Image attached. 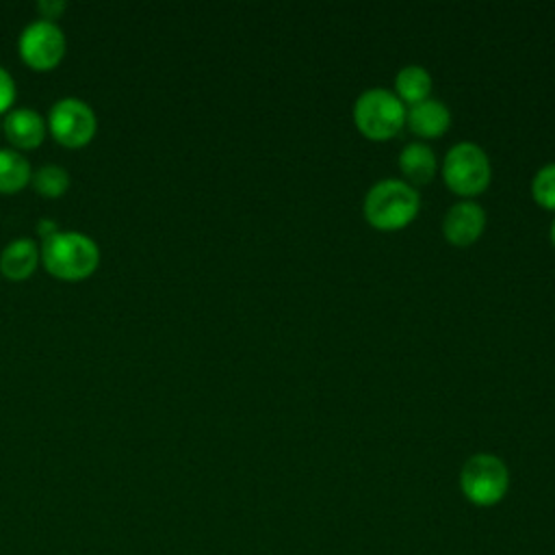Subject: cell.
Instances as JSON below:
<instances>
[{
    "mask_svg": "<svg viewBox=\"0 0 555 555\" xmlns=\"http://www.w3.org/2000/svg\"><path fill=\"white\" fill-rule=\"evenodd\" d=\"M460 488L470 503L490 507L505 496L509 470L499 455L475 453L460 468Z\"/></svg>",
    "mask_w": 555,
    "mask_h": 555,
    "instance_id": "4",
    "label": "cell"
},
{
    "mask_svg": "<svg viewBox=\"0 0 555 555\" xmlns=\"http://www.w3.org/2000/svg\"><path fill=\"white\" fill-rule=\"evenodd\" d=\"M48 128L52 132V137L67 145V147H80L87 145L98 128V119L93 108L74 95L61 98L59 102L52 104L50 113H48Z\"/></svg>",
    "mask_w": 555,
    "mask_h": 555,
    "instance_id": "6",
    "label": "cell"
},
{
    "mask_svg": "<svg viewBox=\"0 0 555 555\" xmlns=\"http://www.w3.org/2000/svg\"><path fill=\"white\" fill-rule=\"evenodd\" d=\"M33 186L46 195V197H59L67 191L69 186V173L65 167L61 165H54V163H48V165H41L33 178H30Z\"/></svg>",
    "mask_w": 555,
    "mask_h": 555,
    "instance_id": "15",
    "label": "cell"
},
{
    "mask_svg": "<svg viewBox=\"0 0 555 555\" xmlns=\"http://www.w3.org/2000/svg\"><path fill=\"white\" fill-rule=\"evenodd\" d=\"M486 225V212L481 204L473 199H460L451 204L442 217V232L453 245L473 243Z\"/></svg>",
    "mask_w": 555,
    "mask_h": 555,
    "instance_id": "8",
    "label": "cell"
},
{
    "mask_svg": "<svg viewBox=\"0 0 555 555\" xmlns=\"http://www.w3.org/2000/svg\"><path fill=\"white\" fill-rule=\"evenodd\" d=\"M490 158L481 145L457 141L449 147L442 160L444 182L460 195H475L490 182Z\"/></svg>",
    "mask_w": 555,
    "mask_h": 555,
    "instance_id": "5",
    "label": "cell"
},
{
    "mask_svg": "<svg viewBox=\"0 0 555 555\" xmlns=\"http://www.w3.org/2000/svg\"><path fill=\"white\" fill-rule=\"evenodd\" d=\"M33 178L28 158L15 147H0V193H17Z\"/></svg>",
    "mask_w": 555,
    "mask_h": 555,
    "instance_id": "13",
    "label": "cell"
},
{
    "mask_svg": "<svg viewBox=\"0 0 555 555\" xmlns=\"http://www.w3.org/2000/svg\"><path fill=\"white\" fill-rule=\"evenodd\" d=\"M353 121L371 139H388L405 124V104L386 87H369L353 102Z\"/></svg>",
    "mask_w": 555,
    "mask_h": 555,
    "instance_id": "3",
    "label": "cell"
},
{
    "mask_svg": "<svg viewBox=\"0 0 555 555\" xmlns=\"http://www.w3.org/2000/svg\"><path fill=\"white\" fill-rule=\"evenodd\" d=\"M65 7L67 4L63 0H39L37 2V9H39L41 17L43 20H52V22H54V17H59L65 11Z\"/></svg>",
    "mask_w": 555,
    "mask_h": 555,
    "instance_id": "18",
    "label": "cell"
},
{
    "mask_svg": "<svg viewBox=\"0 0 555 555\" xmlns=\"http://www.w3.org/2000/svg\"><path fill=\"white\" fill-rule=\"evenodd\" d=\"M15 93H17V89H15L13 76L0 65V113L11 111V106L15 102Z\"/></svg>",
    "mask_w": 555,
    "mask_h": 555,
    "instance_id": "17",
    "label": "cell"
},
{
    "mask_svg": "<svg viewBox=\"0 0 555 555\" xmlns=\"http://www.w3.org/2000/svg\"><path fill=\"white\" fill-rule=\"evenodd\" d=\"M395 87H397V93H399L401 102L414 104V102H421V100L429 98L431 76H429V72L423 65L410 63V65H403L397 72Z\"/></svg>",
    "mask_w": 555,
    "mask_h": 555,
    "instance_id": "14",
    "label": "cell"
},
{
    "mask_svg": "<svg viewBox=\"0 0 555 555\" xmlns=\"http://www.w3.org/2000/svg\"><path fill=\"white\" fill-rule=\"evenodd\" d=\"M421 206L418 191L401 178H382L364 195V217L379 230H397L414 219Z\"/></svg>",
    "mask_w": 555,
    "mask_h": 555,
    "instance_id": "2",
    "label": "cell"
},
{
    "mask_svg": "<svg viewBox=\"0 0 555 555\" xmlns=\"http://www.w3.org/2000/svg\"><path fill=\"white\" fill-rule=\"evenodd\" d=\"M54 225H56V223H54V221H50V219H41V221H39V232L43 234V238L56 232V230H54Z\"/></svg>",
    "mask_w": 555,
    "mask_h": 555,
    "instance_id": "19",
    "label": "cell"
},
{
    "mask_svg": "<svg viewBox=\"0 0 555 555\" xmlns=\"http://www.w3.org/2000/svg\"><path fill=\"white\" fill-rule=\"evenodd\" d=\"M41 260L52 275L76 282L95 271L100 262V247L82 232H54L41 243Z\"/></svg>",
    "mask_w": 555,
    "mask_h": 555,
    "instance_id": "1",
    "label": "cell"
},
{
    "mask_svg": "<svg viewBox=\"0 0 555 555\" xmlns=\"http://www.w3.org/2000/svg\"><path fill=\"white\" fill-rule=\"evenodd\" d=\"M551 241L555 243V219L551 221Z\"/></svg>",
    "mask_w": 555,
    "mask_h": 555,
    "instance_id": "20",
    "label": "cell"
},
{
    "mask_svg": "<svg viewBox=\"0 0 555 555\" xmlns=\"http://www.w3.org/2000/svg\"><path fill=\"white\" fill-rule=\"evenodd\" d=\"M436 154L425 141H410L399 152V167L412 182H427L436 173Z\"/></svg>",
    "mask_w": 555,
    "mask_h": 555,
    "instance_id": "12",
    "label": "cell"
},
{
    "mask_svg": "<svg viewBox=\"0 0 555 555\" xmlns=\"http://www.w3.org/2000/svg\"><path fill=\"white\" fill-rule=\"evenodd\" d=\"M17 48L22 59L35 69H50L54 67L67 48V39L63 28L52 20H33L24 26Z\"/></svg>",
    "mask_w": 555,
    "mask_h": 555,
    "instance_id": "7",
    "label": "cell"
},
{
    "mask_svg": "<svg viewBox=\"0 0 555 555\" xmlns=\"http://www.w3.org/2000/svg\"><path fill=\"white\" fill-rule=\"evenodd\" d=\"M405 124L418 137H436L451 124L449 106L438 98H425L405 108Z\"/></svg>",
    "mask_w": 555,
    "mask_h": 555,
    "instance_id": "10",
    "label": "cell"
},
{
    "mask_svg": "<svg viewBox=\"0 0 555 555\" xmlns=\"http://www.w3.org/2000/svg\"><path fill=\"white\" fill-rule=\"evenodd\" d=\"M48 124L46 119L28 106L11 108L2 121V132L15 150L37 147L46 137Z\"/></svg>",
    "mask_w": 555,
    "mask_h": 555,
    "instance_id": "9",
    "label": "cell"
},
{
    "mask_svg": "<svg viewBox=\"0 0 555 555\" xmlns=\"http://www.w3.org/2000/svg\"><path fill=\"white\" fill-rule=\"evenodd\" d=\"M531 193L538 204L555 208V160L542 165L531 180Z\"/></svg>",
    "mask_w": 555,
    "mask_h": 555,
    "instance_id": "16",
    "label": "cell"
},
{
    "mask_svg": "<svg viewBox=\"0 0 555 555\" xmlns=\"http://www.w3.org/2000/svg\"><path fill=\"white\" fill-rule=\"evenodd\" d=\"M39 262L37 243L30 236H17L0 251V271L9 280H26Z\"/></svg>",
    "mask_w": 555,
    "mask_h": 555,
    "instance_id": "11",
    "label": "cell"
}]
</instances>
